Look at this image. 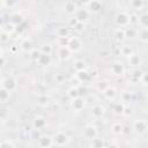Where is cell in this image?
I'll use <instances>...</instances> for the list:
<instances>
[{"mask_svg":"<svg viewBox=\"0 0 148 148\" xmlns=\"http://www.w3.org/2000/svg\"><path fill=\"white\" fill-rule=\"evenodd\" d=\"M114 22L118 28H126L130 25V14L126 12H119L114 17Z\"/></svg>","mask_w":148,"mask_h":148,"instance_id":"cell-1","label":"cell"},{"mask_svg":"<svg viewBox=\"0 0 148 148\" xmlns=\"http://www.w3.org/2000/svg\"><path fill=\"white\" fill-rule=\"evenodd\" d=\"M110 71H111L112 75H114V76H123L125 74V65L121 61L116 60L112 62Z\"/></svg>","mask_w":148,"mask_h":148,"instance_id":"cell-2","label":"cell"},{"mask_svg":"<svg viewBox=\"0 0 148 148\" xmlns=\"http://www.w3.org/2000/svg\"><path fill=\"white\" fill-rule=\"evenodd\" d=\"M1 87H3L5 89L12 92L17 88V82L13 76H7L1 81Z\"/></svg>","mask_w":148,"mask_h":148,"instance_id":"cell-3","label":"cell"},{"mask_svg":"<svg viewBox=\"0 0 148 148\" xmlns=\"http://www.w3.org/2000/svg\"><path fill=\"white\" fill-rule=\"evenodd\" d=\"M67 46L69 47V50L72 51V53H73V52H79V51L81 50V47H82V43H81V40H80L77 37L72 36V37L68 38Z\"/></svg>","mask_w":148,"mask_h":148,"instance_id":"cell-4","label":"cell"},{"mask_svg":"<svg viewBox=\"0 0 148 148\" xmlns=\"http://www.w3.org/2000/svg\"><path fill=\"white\" fill-rule=\"evenodd\" d=\"M147 128H148L147 121L143 120V119H136V120L133 123V127H132V130H134L138 134H143V133H146Z\"/></svg>","mask_w":148,"mask_h":148,"instance_id":"cell-5","label":"cell"},{"mask_svg":"<svg viewBox=\"0 0 148 148\" xmlns=\"http://www.w3.org/2000/svg\"><path fill=\"white\" fill-rule=\"evenodd\" d=\"M52 140L54 146H65L68 141V136L64 132H58L52 136Z\"/></svg>","mask_w":148,"mask_h":148,"instance_id":"cell-6","label":"cell"},{"mask_svg":"<svg viewBox=\"0 0 148 148\" xmlns=\"http://www.w3.org/2000/svg\"><path fill=\"white\" fill-rule=\"evenodd\" d=\"M97 134H98L97 128H96L95 126H92V125H87V126L83 128V136H84L86 139H88V140H91V139L96 138Z\"/></svg>","mask_w":148,"mask_h":148,"instance_id":"cell-7","label":"cell"},{"mask_svg":"<svg viewBox=\"0 0 148 148\" xmlns=\"http://www.w3.org/2000/svg\"><path fill=\"white\" fill-rule=\"evenodd\" d=\"M57 54H58V58L62 61L65 60H68L71 54H72V51L69 50L68 46H59L58 47V51H57Z\"/></svg>","mask_w":148,"mask_h":148,"instance_id":"cell-8","label":"cell"},{"mask_svg":"<svg viewBox=\"0 0 148 148\" xmlns=\"http://www.w3.org/2000/svg\"><path fill=\"white\" fill-rule=\"evenodd\" d=\"M127 62H128V65L131 66V67H134V68H136V67H139L141 64H142V59H141V57L138 54V53H132V54H130L128 57H127Z\"/></svg>","mask_w":148,"mask_h":148,"instance_id":"cell-9","label":"cell"},{"mask_svg":"<svg viewBox=\"0 0 148 148\" xmlns=\"http://www.w3.org/2000/svg\"><path fill=\"white\" fill-rule=\"evenodd\" d=\"M88 12L89 13H92V14H96V13H99L103 8V5L99 0H91L88 5Z\"/></svg>","mask_w":148,"mask_h":148,"instance_id":"cell-10","label":"cell"},{"mask_svg":"<svg viewBox=\"0 0 148 148\" xmlns=\"http://www.w3.org/2000/svg\"><path fill=\"white\" fill-rule=\"evenodd\" d=\"M71 101H72L71 102V106H72V109L74 111H81L84 108V99H83V97L77 96V97H75V98H73Z\"/></svg>","mask_w":148,"mask_h":148,"instance_id":"cell-11","label":"cell"},{"mask_svg":"<svg viewBox=\"0 0 148 148\" xmlns=\"http://www.w3.org/2000/svg\"><path fill=\"white\" fill-rule=\"evenodd\" d=\"M24 22V18L23 16L18 13V12H15V13H12L9 15V23L13 24V25H18V24H22Z\"/></svg>","mask_w":148,"mask_h":148,"instance_id":"cell-12","label":"cell"},{"mask_svg":"<svg viewBox=\"0 0 148 148\" xmlns=\"http://www.w3.org/2000/svg\"><path fill=\"white\" fill-rule=\"evenodd\" d=\"M105 110H104V106H102L101 104H95L92 108H91V116L96 119L98 118H102L103 114H104Z\"/></svg>","mask_w":148,"mask_h":148,"instance_id":"cell-13","label":"cell"},{"mask_svg":"<svg viewBox=\"0 0 148 148\" xmlns=\"http://www.w3.org/2000/svg\"><path fill=\"white\" fill-rule=\"evenodd\" d=\"M89 12H88V9H76V12H75V17L77 18V21L79 22H86L87 20H88V17H89Z\"/></svg>","mask_w":148,"mask_h":148,"instance_id":"cell-14","label":"cell"},{"mask_svg":"<svg viewBox=\"0 0 148 148\" xmlns=\"http://www.w3.org/2000/svg\"><path fill=\"white\" fill-rule=\"evenodd\" d=\"M76 79L79 82L81 83H84V82H88L91 80V76L89 74V72L87 69H83V71H80V72H76Z\"/></svg>","mask_w":148,"mask_h":148,"instance_id":"cell-15","label":"cell"},{"mask_svg":"<svg viewBox=\"0 0 148 148\" xmlns=\"http://www.w3.org/2000/svg\"><path fill=\"white\" fill-rule=\"evenodd\" d=\"M103 92V96H104V98L105 99H108V101H113L114 98H116V96H117V90L113 88V87H111V86H109L104 91H102Z\"/></svg>","mask_w":148,"mask_h":148,"instance_id":"cell-16","label":"cell"},{"mask_svg":"<svg viewBox=\"0 0 148 148\" xmlns=\"http://www.w3.org/2000/svg\"><path fill=\"white\" fill-rule=\"evenodd\" d=\"M38 145L40 147H44V148H49L51 146H53V140H52V136L50 135H42L38 140Z\"/></svg>","mask_w":148,"mask_h":148,"instance_id":"cell-17","label":"cell"},{"mask_svg":"<svg viewBox=\"0 0 148 148\" xmlns=\"http://www.w3.org/2000/svg\"><path fill=\"white\" fill-rule=\"evenodd\" d=\"M32 126L36 130H43L46 126V119L44 117H42V116H37L32 121Z\"/></svg>","mask_w":148,"mask_h":148,"instance_id":"cell-18","label":"cell"},{"mask_svg":"<svg viewBox=\"0 0 148 148\" xmlns=\"http://www.w3.org/2000/svg\"><path fill=\"white\" fill-rule=\"evenodd\" d=\"M20 49L23 51V52H30L32 49H34V44H32V40L30 38H24L21 44H20Z\"/></svg>","mask_w":148,"mask_h":148,"instance_id":"cell-19","label":"cell"},{"mask_svg":"<svg viewBox=\"0 0 148 148\" xmlns=\"http://www.w3.org/2000/svg\"><path fill=\"white\" fill-rule=\"evenodd\" d=\"M51 54H46V53H40V56L37 59V62L42 66H47L51 64Z\"/></svg>","mask_w":148,"mask_h":148,"instance_id":"cell-20","label":"cell"},{"mask_svg":"<svg viewBox=\"0 0 148 148\" xmlns=\"http://www.w3.org/2000/svg\"><path fill=\"white\" fill-rule=\"evenodd\" d=\"M113 37L117 42H123L125 39V30L124 28H117L113 32Z\"/></svg>","mask_w":148,"mask_h":148,"instance_id":"cell-21","label":"cell"},{"mask_svg":"<svg viewBox=\"0 0 148 148\" xmlns=\"http://www.w3.org/2000/svg\"><path fill=\"white\" fill-rule=\"evenodd\" d=\"M141 74H142V72H141V71H139V69H133V71H132V72L130 73L128 77H130L131 82L135 83V82H139V81H140Z\"/></svg>","mask_w":148,"mask_h":148,"instance_id":"cell-22","label":"cell"},{"mask_svg":"<svg viewBox=\"0 0 148 148\" xmlns=\"http://www.w3.org/2000/svg\"><path fill=\"white\" fill-rule=\"evenodd\" d=\"M57 36L58 37H69L71 36V29L68 27H59L57 29Z\"/></svg>","mask_w":148,"mask_h":148,"instance_id":"cell-23","label":"cell"},{"mask_svg":"<svg viewBox=\"0 0 148 148\" xmlns=\"http://www.w3.org/2000/svg\"><path fill=\"white\" fill-rule=\"evenodd\" d=\"M10 97V91L0 86V103H6Z\"/></svg>","mask_w":148,"mask_h":148,"instance_id":"cell-24","label":"cell"},{"mask_svg":"<svg viewBox=\"0 0 148 148\" xmlns=\"http://www.w3.org/2000/svg\"><path fill=\"white\" fill-rule=\"evenodd\" d=\"M64 9L67 14H74L76 12V5L74 3V1H67L64 6Z\"/></svg>","mask_w":148,"mask_h":148,"instance_id":"cell-25","label":"cell"},{"mask_svg":"<svg viewBox=\"0 0 148 148\" xmlns=\"http://www.w3.org/2000/svg\"><path fill=\"white\" fill-rule=\"evenodd\" d=\"M138 24L141 28H147L148 27V14L147 13H143V14L139 15V17H138Z\"/></svg>","mask_w":148,"mask_h":148,"instance_id":"cell-26","label":"cell"},{"mask_svg":"<svg viewBox=\"0 0 148 148\" xmlns=\"http://www.w3.org/2000/svg\"><path fill=\"white\" fill-rule=\"evenodd\" d=\"M124 30H125V38H134L138 34L136 29L131 25H127L126 28H124Z\"/></svg>","mask_w":148,"mask_h":148,"instance_id":"cell-27","label":"cell"},{"mask_svg":"<svg viewBox=\"0 0 148 148\" xmlns=\"http://www.w3.org/2000/svg\"><path fill=\"white\" fill-rule=\"evenodd\" d=\"M73 68L75 69V72H80V71H83L87 68V65H86V61L81 60V59H77L74 61L73 64Z\"/></svg>","mask_w":148,"mask_h":148,"instance_id":"cell-28","label":"cell"},{"mask_svg":"<svg viewBox=\"0 0 148 148\" xmlns=\"http://www.w3.org/2000/svg\"><path fill=\"white\" fill-rule=\"evenodd\" d=\"M111 131H112V133L116 134V135L121 134V131H123V124H121L120 121H116V123H113V124L111 125Z\"/></svg>","mask_w":148,"mask_h":148,"instance_id":"cell-29","label":"cell"},{"mask_svg":"<svg viewBox=\"0 0 148 148\" xmlns=\"http://www.w3.org/2000/svg\"><path fill=\"white\" fill-rule=\"evenodd\" d=\"M119 51H120V54L123 56V57H128L130 54H132L133 53V49H132V46H130V45H123L120 49H119Z\"/></svg>","mask_w":148,"mask_h":148,"instance_id":"cell-30","label":"cell"},{"mask_svg":"<svg viewBox=\"0 0 148 148\" xmlns=\"http://www.w3.org/2000/svg\"><path fill=\"white\" fill-rule=\"evenodd\" d=\"M139 39L146 44L148 42V28H142L140 31H139Z\"/></svg>","mask_w":148,"mask_h":148,"instance_id":"cell-31","label":"cell"},{"mask_svg":"<svg viewBox=\"0 0 148 148\" xmlns=\"http://www.w3.org/2000/svg\"><path fill=\"white\" fill-rule=\"evenodd\" d=\"M124 108H125V104L123 102H117V103H114L112 110L116 114H123L124 113Z\"/></svg>","mask_w":148,"mask_h":148,"instance_id":"cell-32","label":"cell"},{"mask_svg":"<svg viewBox=\"0 0 148 148\" xmlns=\"http://www.w3.org/2000/svg\"><path fill=\"white\" fill-rule=\"evenodd\" d=\"M130 5L133 9L135 10H140L143 8V0H131L130 1Z\"/></svg>","mask_w":148,"mask_h":148,"instance_id":"cell-33","label":"cell"},{"mask_svg":"<svg viewBox=\"0 0 148 148\" xmlns=\"http://www.w3.org/2000/svg\"><path fill=\"white\" fill-rule=\"evenodd\" d=\"M109 86H110V84H109V82H108L106 80H99V81L96 83V88H97V90L101 91V92L104 91Z\"/></svg>","mask_w":148,"mask_h":148,"instance_id":"cell-34","label":"cell"},{"mask_svg":"<svg viewBox=\"0 0 148 148\" xmlns=\"http://www.w3.org/2000/svg\"><path fill=\"white\" fill-rule=\"evenodd\" d=\"M37 102H38V104H39V105L45 106V105H47V104H49L50 99H49V97H47L45 94H42V95H39V96L37 97Z\"/></svg>","mask_w":148,"mask_h":148,"instance_id":"cell-35","label":"cell"},{"mask_svg":"<svg viewBox=\"0 0 148 148\" xmlns=\"http://www.w3.org/2000/svg\"><path fill=\"white\" fill-rule=\"evenodd\" d=\"M90 146H91V147H95V148H99V147H103L104 143H103V140H102V139H99V138L96 136V138L91 139Z\"/></svg>","mask_w":148,"mask_h":148,"instance_id":"cell-36","label":"cell"},{"mask_svg":"<svg viewBox=\"0 0 148 148\" xmlns=\"http://www.w3.org/2000/svg\"><path fill=\"white\" fill-rule=\"evenodd\" d=\"M29 53H30V58H31L32 60L37 61V59H38V57L40 56V53H42V52H40V50H39V49H35V47H34Z\"/></svg>","mask_w":148,"mask_h":148,"instance_id":"cell-37","label":"cell"},{"mask_svg":"<svg viewBox=\"0 0 148 148\" xmlns=\"http://www.w3.org/2000/svg\"><path fill=\"white\" fill-rule=\"evenodd\" d=\"M39 50H40V52L42 53H46V54H51L52 53V46L50 45V44H44V45H42L40 47H39Z\"/></svg>","mask_w":148,"mask_h":148,"instance_id":"cell-38","label":"cell"},{"mask_svg":"<svg viewBox=\"0 0 148 148\" xmlns=\"http://www.w3.org/2000/svg\"><path fill=\"white\" fill-rule=\"evenodd\" d=\"M77 96H80V95H79V91H77V87H73V88H71V89L68 90V97H69L71 99L75 98V97H77Z\"/></svg>","mask_w":148,"mask_h":148,"instance_id":"cell-39","label":"cell"},{"mask_svg":"<svg viewBox=\"0 0 148 148\" xmlns=\"http://www.w3.org/2000/svg\"><path fill=\"white\" fill-rule=\"evenodd\" d=\"M17 3V0H2V5L6 8H13Z\"/></svg>","mask_w":148,"mask_h":148,"instance_id":"cell-40","label":"cell"},{"mask_svg":"<svg viewBox=\"0 0 148 148\" xmlns=\"http://www.w3.org/2000/svg\"><path fill=\"white\" fill-rule=\"evenodd\" d=\"M9 38H10V34L9 32L3 31V32L0 34V42L1 43H7L9 40Z\"/></svg>","mask_w":148,"mask_h":148,"instance_id":"cell-41","label":"cell"},{"mask_svg":"<svg viewBox=\"0 0 148 148\" xmlns=\"http://www.w3.org/2000/svg\"><path fill=\"white\" fill-rule=\"evenodd\" d=\"M120 97H121V102H130L132 98V94L130 91H123Z\"/></svg>","mask_w":148,"mask_h":148,"instance_id":"cell-42","label":"cell"},{"mask_svg":"<svg viewBox=\"0 0 148 148\" xmlns=\"http://www.w3.org/2000/svg\"><path fill=\"white\" fill-rule=\"evenodd\" d=\"M69 37H58V46H67Z\"/></svg>","mask_w":148,"mask_h":148,"instance_id":"cell-43","label":"cell"},{"mask_svg":"<svg viewBox=\"0 0 148 148\" xmlns=\"http://www.w3.org/2000/svg\"><path fill=\"white\" fill-rule=\"evenodd\" d=\"M138 17H139V15H136V14H130V25L138 24Z\"/></svg>","mask_w":148,"mask_h":148,"instance_id":"cell-44","label":"cell"},{"mask_svg":"<svg viewBox=\"0 0 148 148\" xmlns=\"http://www.w3.org/2000/svg\"><path fill=\"white\" fill-rule=\"evenodd\" d=\"M75 31H77V32H81V31H83V29H84V23L83 22H77L76 23V25L73 28Z\"/></svg>","mask_w":148,"mask_h":148,"instance_id":"cell-45","label":"cell"},{"mask_svg":"<svg viewBox=\"0 0 148 148\" xmlns=\"http://www.w3.org/2000/svg\"><path fill=\"white\" fill-rule=\"evenodd\" d=\"M0 147H15V145L10 140H3L0 142Z\"/></svg>","mask_w":148,"mask_h":148,"instance_id":"cell-46","label":"cell"},{"mask_svg":"<svg viewBox=\"0 0 148 148\" xmlns=\"http://www.w3.org/2000/svg\"><path fill=\"white\" fill-rule=\"evenodd\" d=\"M77 22H79L77 18H76L75 16H72V17H69V20H68V25H69L71 28H74Z\"/></svg>","mask_w":148,"mask_h":148,"instance_id":"cell-47","label":"cell"},{"mask_svg":"<svg viewBox=\"0 0 148 148\" xmlns=\"http://www.w3.org/2000/svg\"><path fill=\"white\" fill-rule=\"evenodd\" d=\"M132 132V127L128 126V125H123V131H121V134H130Z\"/></svg>","mask_w":148,"mask_h":148,"instance_id":"cell-48","label":"cell"},{"mask_svg":"<svg viewBox=\"0 0 148 148\" xmlns=\"http://www.w3.org/2000/svg\"><path fill=\"white\" fill-rule=\"evenodd\" d=\"M56 81L58 82V83H61V82H64L65 81V75L64 74H57L56 75Z\"/></svg>","mask_w":148,"mask_h":148,"instance_id":"cell-49","label":"cell"},{"mask_svg":"<svg viewBox=\"0 0 148 148\" xmlns=\"http://www.w3.org/2000/svg\"><path fill=\"white\" fill-rule=\"evenodd\" d=\"M77 91H79V95L81 96L82 94H86V88H83V87H77Z\"/></svg>","mask_w":148,"mask_h":148,"instance_id":"cell-50","label":"cell"},{"mask_svg":"<svg viewBox=\"0 0 148 148\" xmlns=\"http://www.w3.org/2000/svg\"><path fill=\"white\" fill-rule=\"evenodd\" d=\"M17 50H18V46H16V45H13V46L10 47V52H12V53H15Z\"/></svg>","mask_w":148,"mask_h":148,"instance_id":"cell-51","label":"cell"},{"mask_svg":"<svg viewBox=\"0 0 148 148\" xmlns=\"http://www.w3.org/2000/svg\"><path fill=\"white\" fill-rule=\"evenodd\" d=\"M3 24H5V18H3V16L0 14V28H2Z\"/></svg>","mask_w":148,"mask_h":148,"instance_id":"cell-52","label":"cell"},{"mask_svg":"<svg viewBox=\"0 0 148 148\" xmlns=\"http://www.w3.org/2000/svg\"><path fill=\"white\" fill-rule=\"evenodd\" d=\"M5 62H6V60H5V58L1 56V57H0V66H3Z\"/></svg>","mask_w":148,"mask_h":148,"instance_id":"cell-53","label":"cell"},{"mask_svg":"<svg viewBox=\"0 0 148 148\" xmlns=\"http://www.w3.org/2000/svg\"><path fill=\"white\" fill-rule=\"evenodd\" d=\"M90 1H91V0H80V2L83 3V5H88Z\"/></svg>","mask_w":148,"mask_h":148,"instance_id":"cell-54","label":"cell"},{"mask_svg":"<svg viewBox=\"0 0 148 148\" xmlns=\"http://www.w3.org/2000/svg\"><path fill=\"white\" fill-rule=\"evenodd\" d=\"M1 56H2V53H1V50H0V57H1Z\"/></svg>","mask_w":148,"mask_h":148,"instance_id":"cell-55","label":"cell"},{"mask_svg":"<svg viewBox=\"0 0 148 148\" xmlns=\"http://www.w3.org/2000/svg\"><path fill=\"white\" fill-rule=\"evenodd\" d=\"M1 81H2V80H1V77H0V86H1Z\"/></svg>","mask_w":148,"mask_h":148,"instance_id":"cell-56","label":"cell"}]
</instances>
